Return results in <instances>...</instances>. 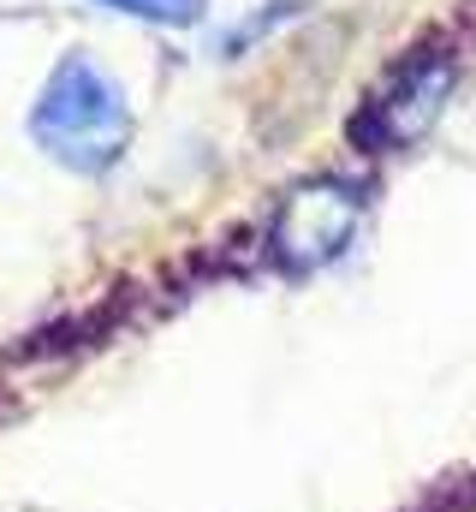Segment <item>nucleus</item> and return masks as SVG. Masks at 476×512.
<instances>
[{
	"mask_svg": "<svg viewBox=\"0 0 476 512\" xmlns=\"http://www.w3.org/2000/svg\"><path fill=\"white\" fill-rule=\"evenodd\" d=\"M453 60L447 54H435V48H423L417 60H405L375 96H369V108L357 114V143L363 149H399V143H411V137H423V131L435 126V114L447 108V96H453Z\"/></svg>",
	"mask_w": 476,
	"mask_h": 512,
	"instance_id": "3",
	"label": "nucleus"
},
{
	"mask_svg": "<svg viewBox=\"0 0 476 512\" xmlns=\"http://www.w3.org/2000/svg\"><path fill=\"white\" fill-rule=\"evenodd\" d=\"M363 191L346 179H304L280 197L268 221V251L286 274H316L357 239Z\"/></svg>",
	"mask_w": 476,
	"mask_h": 512,
	"instance_id": "2",
	"label": "nucleus"
},
{
	"mask_svg": "<svg viewBox=\"0 0 476 512\" xmlns=\"http://www.w3.org/2000/svg\"><path fill=\"white\" fill-rule=\"evenodd\" d=\"M96 6H114L125 18H143V24H167V30H185L209 12V0H96Z\"/></svg>",
	"mask_w": 476,
	"mask_h": 512,
	"instance_id": "4",
	"label": "nucleus"
},
{
	"mask_svg": "<svg viewBox=\"0 0 476 512\" xmlns=\"http://www.w3.org/2000/svg\"><path fill=\"white\" fill-rule=\"evenodd\" d=\"M30 137L66 173H108L131 143V102L90 54H60L30 108Z\"/></svg>",
	"mask_w": 476,
	"mask_h": 512,
	"instance_id": "1",
	"label": "nucleus"
}]
</instances>
